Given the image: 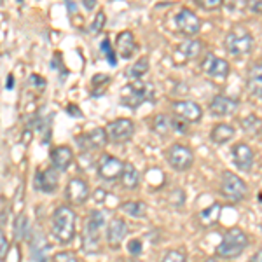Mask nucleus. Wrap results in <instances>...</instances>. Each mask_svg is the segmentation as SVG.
I'll return each instance as SVG.
<instances>
[{"label": "nucleus", "mask_w": 262, "mask_h": 262, "mask_svg": "<svg viewBox=\"0 0 262 262\" xmlns=\"http://www.w3.org/2000/svg\"><path fill=\"white\" fill-rule=\"evenodd\" d=\"M248 243H250L248 234L242 227H238V226L229 227V229H226V232H224L221 243L215 247V255L224 260L238 259V257L247 250Z\"/></svg>", "instance_id": "1"}, {"label": "nucleus", "mask_w": 262, "mask_h": 262, "mask_svg": "<svg viewBox=\"0 0 262 262\" xmlns=\"http://www.w3.org/2000/svg\"><path fill=\"white\" fill-rule=\"evenodd\" d=\"M260 133H262V128H260Z\"/></svg>", "instance_id": "45"}, {"label": "nucleus", "mask_w": 262, "mask_h": 262, "mask_svg": "<svg viewBox=\"0 0 262 262\" xmlns=\"http://www.w3.org/2000/svg\"><path fill=\"white\" fill-rule=\"evenodd\" d=\"M164 159L175 171H187L194 164V152L184 143H171L164 152Z\"/></svg>", "instance_id": "6"}, {"label": "nucleus", "mask_w": 262, "mask_h": 262, "mask_svg": "<svg viewBox=\"0 0 262 262\" xmlns=\"http://www.w3.org/2000/svg\"><path fill=\"white\" fill-rule=\"evenodd\" d=\"M7 252H9V242H7V238H6V232L0 229V260L6 259Z\"/></svg>", "instance_id": "38"}, {"label": "nucleus", "mask_w": 262, "mask_h": 262, "mask_svg": "<svg viewBox=\"0 0 262 262\" xmlns=\"http://www.w3.org/2000/svg\"><path fill=\"white\" fill-rule=\"evenodd\" d=\"M74 150L69 145H58L49 152V159L54 170L58 171H67L70 168V164L74 163Z\"/></svg>", "instance_id": "19"}, {"label": "nucleus", "mask_w": 262, "mask_h": 262, "mask_svg": "<svg viewBox=\"0 0 262 262\" xmlns=\"http://www.w3.org/2000/svg\"><path fill=\"white\" fill-rule=\"evenodd\" d=\"M126 247H128V252H129L133 257H138V255H140V253L143 252V243H142V239H140V238L129 239Z\"/></svg>", "instance_id": "35"}, {"label": "nucleus", "mask_w": 262, "mask_h": 262, "mask_svg": "<svg viewBox=\"0 0 262 262\" xmlns=\"http://www.w3.org/2000/svg\"><path fill=\"white\" fill-rule=\"evenodd\" d=\"M221 217H222V205L221 203H212V205H208L206 208H203L196 213V222L203 229H210V227L217 226Z\"/></svg>", "instance_id": "20"}, {"label": "nucleus", "mask_w": 262, "mask_h": 262, "mask_svg": "<svg viewBox=\"0 0 262 262\" xmlns=\"http://www.w3.org/2000/svg\"><path fill=\"white\" fill-rule=\"evenodd\" d=\"M196 6L203 11H217L224 6V0H196Z\"/></svg>", "instance_id": "32"}, {"label": "nucleus", "mask_w": 262, "mask_h": 262, "mask_svg": "<svg viewBox=\"0 0 262 262\" xmlns=\"http://www.w3.org/2000/svg\"><path fill=\"white\" fill-rule=\"evenodd\" d=\"M77 143L84 150H100L108 143V138L107 133H105V128H95L90 133L77 137Z\"/></svg>", "instance_id": "18"}, {"label": "nucleus", "mask_w": 262, "mask_h": 262, "mask_svg": "<svg viewBox=\"0 0 262 262\" xmlns=\"http://www.w3.org/2000/svg\"><path fill=\"white\" fill-rule=\"evenodd\" d=\"M105 23H107V16H105L103 11H100L98 14L95 16V19H93V23L90 27V32H93V33L101 32V30H103V27H105Z\"/></svg>", "instance_id": "33"}, {"label": "nucleus", "mask_w": 262, "mask_h": 262, "mask_svg": "<svg viewBox=\"0 0 262 262\" xmlns=\"http://www.w3.org/2000/svg\"><path fill=\"white\" fill-rule=\"evenodd\" d=\"M67 112H69V116H72V117H81V108L74 103L67 105Z\"/></svg>", "instance_id": "40"}, {"label": "nucleus", "mask_w": 262, "mask_h": 262, "mask_svg": "<svg viewBox=\"0 0 262 262\" xmlns=\"http://www.w3.org/2000/svg\"><path fill=\"white\" fill-rule=\"evenodd\" d=\"M231 159L238 171L250 173L255 166V150L247 142H236L231 147Z\"/></svg>", "instance_id": "9"}, {"label": "nucleus", "mask_w": 262, "mask_h": 262, "mask_svg": "<svg viewBox=\"0 0 262 262\" xmlns=\"http://www.w3.org/2000/svg\"><path fill=\"white\" fill-rule=\"evenodd\" d=\"M161 262H187V253L182 248H173L164 253Z\"/></svg>", "instance_id": "30"}, {"label": "nucleus", "mask_w": 262, "mask_h": 262, "mask_svg": "<svg viewBox=\"0 0 262 262\" xmlns=\"http://www.w3.org/2000/svg\"><path fill=\"white\" fill-rule=\"evenodd\" d=\"M173 108V116L180 117L189 124H194V122H200L203 119V108L200 103L192 100H175L171 103Z\"/></svg>", "instance_id": "13"}, {"label": "nucleus", "mask_w": 262, "mask_h": 262, "mask_svg": "<svg viewBox=\"0 0 262 262\" xmlns=\"http://www.w3.org/2000/svg\"><path fill=\"white\" fill-rule=\"evenodd\" d=\"M247 9L253 14H262V0H252L247 2Z\"/></svg>", "instance_id": "39"}, {"label": "nucleus", "mask_w": 262, "mask_h": 262, "mask_svg": "<svg viewBox=\"0 0 262 262\" xmlns=\"http://www.w3.org/2000/svg\"><path fill=\"white\" fill-rule=\"evenodd\" d=\"M171 124H173V129L180 135H187L189 133V122H185L184 119L177 116H171Z\"/></svg>", "instance_id": "37"}, {"label": "nucleus", "mask_w": 262, "mask_h": 262, "mask_svg": "<svg viewBox=\"0 0 262 262\" xmlns=\"http://www.w3.org/2000/svg\"><path fill=\"white\" fill-rule=\"evenodd\" d=\"M82 6H84V9L93 11V9H95V7H96V0H84Z\"/></svg>", "instance_id": "41"}, {"label": "nucleus", "mask_w": 262, "mask_h": 262, "mask_svg": "<svg viewBox=\"0 0 262 262\" xmlns=\"http://www.w3.org/2000/svg\"><path fill=\"white\" fill-rule=\"evenodd\" d=\"M121 210L133 219H143L147 215V205L143 201H126L121 205Z\"/></svg>", "instance_id": "28"}, {"label": "nucleus", "mask_w": 262, "mask_h": 262, "mask_svg": "<svg viewBox=\"0 0 262 262\" xmlns=\"http://www.w3.org/2000/svg\"><path fill=\"white\" fill-rule=\"evenodd\" d=\"M221 194L224 200L229 203H242L248 194V185L238 173L224 170L221 180Z\"/></svg>", "instance_id": "4"}, {"label": "nucleus", "mask_w": 262, "mask_h": 262, "mask_svg": "<svg viewBox=\"0 0 262 262\" xmlns=\"http://www.w3.org/2000/svg\"><path fill=\"white\" fill-rule=\"evenodd\" d=\"M154 98H156V95H154V90H152V84H145L142 81L129 82L128 86L121 91V103L129 108L140 107L145 100L156 101Z\"/></svg>", "instance_id": "5"}, {"label": "nucleus", "mask_w": 262, "mask_h": 262, "mask_svg": "<svg viewBox=\"0 0 262 262\" xmlns=\"http://www.w3.org/2000/svg\"><path fill=\"white\" fill-rule=\"evenodd\" d=\"M114 48H116V53L119 54V58H122V60H128V58H131L138 51V42H137V39H135L133 32L122 30L116 35Z\"/></svg>", "instance_id": "17"}, {"label": "nucleus", "mask_w": 262, "mask_h": 262, "mask_svg": "<svg viewBox=\"0 0 262 262\" xmlns=\"http://www.w3.org/2000/svg\"><path fill=\"white\" fill-rule=\"evenodd\" d=\"M248 262H262V248H259V250L253 253V255L250 257V260H248Z\"/></svg>", "instance_id": "42"}, {"label": "nucleus", "mask_w": 262, "mask_h": 262, "mask_svg": "<svg viewBox=\"0 0 262 262\" xmlns=\"http://www.w3.org/2000/svg\"><path fill=\"white\" fill-rule=\"evenodd\" d=\"M100 229L98 224L88 221L82 232V250L86 253H96L100 250Z\"/></svg>", "instance_id": "21"}, {"label": "nucleus", "mask_w": 262, "mask_h": 262, "mask_svg": "<svg viewBox=\"0 0 262 262\" xmlns=\"http://www.w3.org/2000/svg\"><path fill=\"white\" fill-rule=\"evenodd\" d=\"M177 51L184 56L185 61L198 60V58L203 54V51H205V40L198 39V37H192V39H187V40L182 42Z\"/></svg>", "instance_id": "23"}, {"label": "nucleus", "mask_w": 262, "mask_h": 262, "mask_svg": "<svg viewBox=\"0 0 262 262\" xmlns=\"http://www.w3.org/2000/svg\"><path fill=\"white\" fill-rule=\"evenodd\" d=\"M100 51L101 53L107 56V61L111 63L112 67H116L117 65V58H116V49H112V44H111V40L108 39H103L101 40V44H100Z\"/></svg>", "instance_id": "31"}, {"label": "nucleus", "mask_w": 262, "mask_h": 262, "mask_svg": "<svg viewBox=\"0 0 262 262\" xmlns=\"http://www.w3.org/2000/svg\"><path fill=\"white\" fill-rule=\"evenodd\" d=\"M152 131H154L156 135H159V137H168L173 131L170 114H158V116L152 119Z\"/></svg>", "instance_id": "27"}, {"label": "nucleus", "mask_w": 262, "mask_h": 262, "mask_svg": "<svg viewBox=\"0 0 262 262\" xmlns=\"http://www.w3.org/2000/svg\"><path fill=\"white\" fill-rule=\"evenodd\" d=\"M201 70L210 79H227L231 74V63L213 53L205 54L201 60Z\"/></svg>", "instance_id": "10"}, {"label": "nucleus", "mask_w": 262, "mask_h": 262, "mask_svg": "<svg viewBox=\"0 0 262 262\" xmlns=\"http://www.w3.org/2000/svg\"><path fill=\"white\" fill-rule=\"evenodd\" d=\"M58 182H60V171L54 170L53 166L46 168V170H39L35 173V179H33V184H35V189L40 192H54L58 189Z\"/></svg>", "instance_id": "16"}, {"label": "nucleus", "mask_w": 262, "mask_h": 262, "mask_svg": "<svg viewBox=\"0 0 262 262\" xmlns=\"http://www.w3.org/2000/svg\"><path fill=\"white\" fill-rule=\"evenodd\" d=\"M7 90H12V75L7 77Z\"/></svg>", "instance_id": "43"}, {"label": "nucleus", "mask_w": 262, "mask_h": 262, "mask_svg": "<svg viewBox=\"0 0 262 262\" xmlns=\"http://www.w3.org/2000/svg\"><path fill=\"white\" fill-rule=\"evenodd\" d=\"M129 234V226L122 217H114L107 226V243L111 248H119Z\"/></svg>", "instance_id": "15"}, {"label": "nucleus", "mask_w": 262, "mask_h": 262, "mask_svg": "<svg viewBox=\"0 0 262 262\" xmlns=\"http://www.w3.org/2000/svg\"><path fill=\"white\" fill-rule=\"evenodd\" d=\"M122 168H124V161H121L119 158L112 154H101L98 159V164H96V171H98V177L103 180H117L121 179Z\"/></svg>", "instance_id": "11"}, {"label": "nucleus", "mask_w": 262, "mask_h": 262, "mask_svg": "<svg viewBox=\"0 0 262 262\" xmlns=\"http://www.w3.org/2000/svg\"><path fill=\"white\" fill-rule=\"evenodd\" d=\"M239 108V100L232 98L227 95H215L212 101L208 103V111L213 117H229L234 116L236 111Z\"/></svg>", "instance_id": "14"}, {"label": "nucleus", "mask_w": 262, "mask_h": 262, "mask_svg": "<svg viewBox=\"0 0 262 262\" xmlns=\"http://www.w3.org/2000/svg\"><path fill=\"white\" fill-rule=\"evenodd\" d=\"M242 128H243L245 133L257 135V133H260L262 119H260V117H257L255 114H248L247 117H243V119H242Z\"/></svg>", "instance_id": "29"}, {"label": "nucleus", "mask_w": 262, "mask_h": 262, "mask_svg": "<svg viewBox=\"0 0 262 262\" xmlns=\"http://www.w3.org/2000/svg\"><path fill=\"white\" fill-rule=\"evenodd\" d=\"M53 262H81V260H79V257L75 255L74 252L63 250V252H58L56 255L53 257Z\"/></svg>", "instance_id": "36"}, {"label": "nucleus", "mask_w": 262, "mask_h": 262, "mask_svg": "<svg viewBox=\"0 0 262 262\" xmlns=\"http://www.w3.org/2000/svg\"><path fill=\"white\" fill-rule=\"evenodd\" d=\"M253 44H255V37L248 30L245 25H236L224 37V49L229 56L243 58L252 53Z\"/></svg>", "instance_id": "2"}, {"label": "nucleus", "mask_w": 262, "mask_h": 262, "mask_svg": "<svg viewBox=\"0 0 262 262\" xmlns=\"http://www.w3.org/2000/svg\"><path fill=\"white\" fill-rule=\"evenodd\" d=\"M28 226V219L25 215H19L18 221H16V226H14V234L18 239H23L25 238V229Z\"/></svg>", "instance_id": "34"}, {"label": "nucleus", "mask_w": 262, "mask_h": 262, "mask_svg": "<svg viewBox=\"0 0 262 262\" xmlns=\"http://www.w3.org/2000/svg\"><path fill=\"white\" fill-rule=\"evenodd\" d=\"M236 137V128L229 122H217L210 131V140L215 145H226L227 142H231Z\"/></svg>", "instance_id": "24"}, {"label": "nucleus", "mask_w": 262, "mask_h": 262, "mask_svg": "<svg viewBox=\"0 0 262 262\" xmlns=\"http://www.w3.org/2000/svg\"><path fill=\"white\" fill-rule=\"evenodd\" d=\"M121 185L126 191H135L140 185V171L137 170L133 163H124L121 173Z\"/></svg>", "instance_id": "25"}, {"label": "nucleus", "mask_w": 262, "mask_h": 262, "mask_svg": "<svg viewBox=\"0 0 262 262\" xmlns=\"http://www.w3.org/2000/svg\"><path fill=\"white\" fill-rule=\"evenodd\" d=\"M105 133H107L108 143H126L135 135V122L129 117H117L112 122H108Z\"/></svg>", "instance_id": "7"}, {"label": "nucleus", "mask_w": 262, "mask_h": 262, "mask_svg": "<svg viewBox=\"0 0 262 262\" xmlns=\"http://www.w3.org/2000/svg\"><path fill=\"white\" fill-rule=\"evenodd\" d=\"M201 18L194 12L191 7H182L175 16V27L182 35L192 39L201 32Z\"/></svg>", "instance_id": "8"}, {"label": "nucleus", "mask_w": 262, "mask_h": 262, "mask_svg": "<svg viewBox=\"0 0 262 262\" xmlns=\"http://www.w3.org/2000/svg\"><path fill=\"white\" fill-rule=\"evenodd\" d=\"M245 86L252 96H262V61H255L250 65L245 77Z\"/></svg>", "instance_id": "22"}, {"label": "nucleus", "mask_w": 262, "mask_h": 262, "mask_svg": "<svg viewBox=\"0 0 262 262\" xmlns=\"http://www.w3.org/2000/svg\"><path fill=\"white\" fill-rule=\"evenodd\" d=\"M90 192H91L90 184H88L84 179H81V177H74V179H70L69 184H67L65 198L70 205L81 206L90 200Z\"/></svg>", "instance_id": "12"}, {"label": "nucleus", "mask_w": 262, "mask_h": 262, "mask_svg": "<svg viewBox=\"0 0 262 262\" xmlns=\"http://www.w3.org/2000/svg\"><path fill=\"white\" fill-rule=\"evenodd\" d=\"M149 69H150L149 58H147V56H142V58H138V60L129 67L128 72H126V75H128V79H129L131 82L142 81V77L147 74V72H149Z\"/></svg>", "instance_id": "26"}, {"label": "nucleus", "mask_w": 262, "mask_h": 262, "mask_svg": "<svg viewBox=\"0 0 262 262\" xmlns=\"http://www.w3.org/2000/svg\"><path fill=\"white\" fill-rule=\"evenodd\" d=\"M205 262H222V260H219V259H213V257H210V259H206Z\"/></svg>", "instance_id": "44"}, {"label": "nucleus", "mask_w": 262, "mask_h": 262, "mask_svg": "<svg viewBox=\"0 0 262 262\" xmlns=\"http://www.w3.org/2000/svg\"><path fill=\"white\" fill-rule=\"evenodd\" d=\"M77 215L70 205H61L53 213V234L61 245H69L75 238Z\"/></svg>", "instance_id": "3"}]
</instances>
